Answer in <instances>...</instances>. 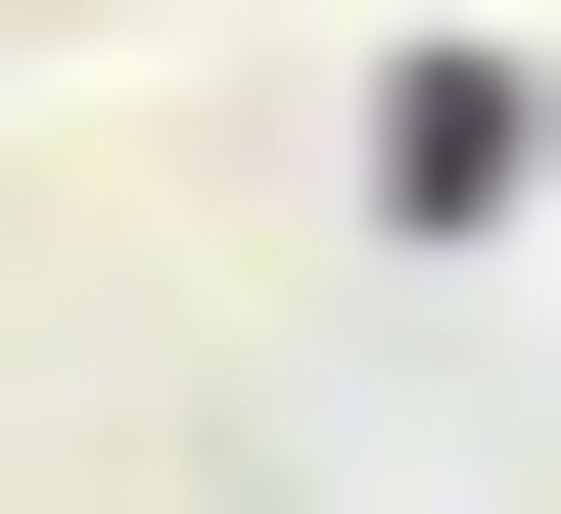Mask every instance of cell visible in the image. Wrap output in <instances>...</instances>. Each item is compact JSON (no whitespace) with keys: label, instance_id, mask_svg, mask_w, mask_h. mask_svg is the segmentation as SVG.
Masks as SVG:
<instances>
[{"label":"cell","instance_id":"6da1fadb","mask_svg":"<svg viewBox=\"0 0 561 514\" xmlns=\"http://www.w3.org/2000/svg\"><path fill=\"white\" fill-rule=\"evenodd\" d=\"M561 187V47H375V235H515Z\"/></svg>","mask_w":561,"mask_h":514}]
</instances>
